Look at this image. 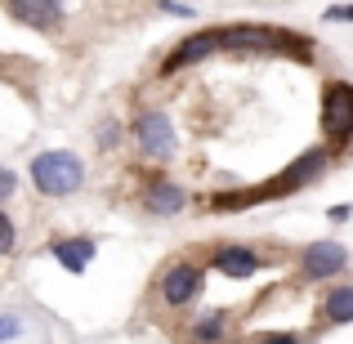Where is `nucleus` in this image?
I'll list each match as a JSON object with an SVG mask.
<instances>
[{
	"label": "nucleus",
	"instance_id": "nucleus-12",
	"mask_svg": "<svg viewBox=\"0 0 353 344\" xmlns=\"http://www.w3.org/2000/svg\"><path fill=\"white\" fill-rule=\"evenodd\" d=\"M224 313H206V318H197V322H192V327H188V340L192 344H219V340H224Z\"/></svg>",
	"mask_w": 353,
	"mask_h": 344
},
{
	"label": "nucleus",
	"instance_id": "nucleus-10",
	"mask_svg": "<svg viewBox=\"0 0 353 344\" xmlns=\"http://www.w3.org/2000/svg\"><path fill=\"white\" fill-rule=\"evenodd\" d=\"M143 206L152 210V215H179L183 206H188V192L179 188V183H152V188L143 192Z\"/></svg>",
	"mask_w": 353,
	"mask_h": 344
},
{
	"label": "nucleus",
	"instance_id": "nucleus-18",
	"mask_svg": "<svg viewBox=\"0 0 353 344\" xmlns=\"http://www.w3.org/2000/svg\"><path fill=\"white\" fill-rule=\"evenodd\" d=\"M117 139H121V125H117V121H108V125L99 130V148H112Z\"/></svg>",
	"mask_w": 353,
	"mask_h": 344
},
{
	"label": "nucleus",
	"instance_id": "nucleus-9",
	"mask_svg": "<svg viewBox=\"0 0 353 344\" xmlns=\"http://www.w3.org/2000/svg\"><path fill=\"white\" fill-rule=\"evenodd\" d=\"M50 255L59 259L68 273H85V264L94 259V237H54Z\"/></svg>",
	"mask_w": 353,
	"mask_h": 344
},
{
	"label": "nucleus",
	"instance_id": "nucleus-14",
	"mask_svg": "<svg viewBox=\"0 0 353 344\" xmlns=\"http://www.w3.org/2000/svg\"><path fill=\"white\" fill-rule=\"evenodd\" d=\"M14 219L5 215V210H0V255H9V250H14Z\"/></svg>",
	"mask_w": 353,
	"mask_h": 344
},
{
	"label": "nucleus",
	"instance_id": "nucleus-19",
	"mask_svg": "<svg viewBox=\"0 0 353 344\" xmlns=\"http://www.w3.org/2000/svg\"><path fill=\"white\" fill-rule=\"evenodd\" d=\"M14 188H18L14 170H5V165H0V201H5V197H14Z\"/></svg>",
	"mask_w": 353,
	"mask_h": 344
},
{
	"label": "nucleus",
	"instance_id": "nucleus-3",
	"mask_svg": "<svg viewBox=\"0 0 353 344\" xmlns=\"http://www.w3.org/2000/svg\"><path fill=\"white\" fill-rule=\"evenodd\" d=\"M322 130H327L331 148H345L353 139V85L331 81L322 90Z\"/></svg>",
	"mask_w": 353,
	"mask_h": 344
},
{
	"label": "nucleus",
	"instance_id": "nucleus-11",
	"mask_svg": "<svg viewBox=\"0 0 353 344\" xmlns=\"http://www.w3.org/2000/svg\"><path fill=\"white\" fill-rule=\"evenodd\" d=\"M353 322V286H336L322 300V327H349Z\"/></svg>",
	"mask_w": 353,
	"mask_h": 344
},
{
	"label": "nucleus",
	"instance_id": "nucleus-13",
	"mask_svg": "<svg viewBox=\"0 0 353 344\" xmlns=\"http://www.w3.org/2000/svg\"><path fill=\"white\" fill-rule=\"evenodd\" d=\"M27 336H32L27 313H18V309H5V313H0V344H18V340H27Z\"/></svg>",
	"mask_w": 353,
	"mask_h": 344
},
{
	"label": "nucleus",
	"instance_id": "nucleus-7",
	"mask_svg": "<svg viewBox=\"0 0 353 344\" xmlns=\"http://www.w3.org/2000/svg\"><path fill=\"white\" fill-rule=\"evenodd\" d=\"M5 9L36 32H54L63 23V0H5Z\"/></svg>",
	"mask_w": 353,
	"mask_h": 344
},
{
	"label": "nucleus",
	"instance_id": "nucleus-15",
	"mask_svg": "<svg viewBox=\"0 0 353 344\" xmlns=\"http://www.w3.org/2000/svg\"><path fill=\"white\" fill-rule=\"evenodd\" d=\"M250 344H300V336H291V331H259Z\"/></svg>",
	"mask_w": 353,
	"mask_h": 344
},
{
	"label": "nucleus",
	"instance_id": "nucleus-1",
	"mask_svg": "<svg viewBox=\"0 0 353 344\" xmlns=\"http://www.w3.org/2000/svg\"><path fill=\"white\" fill-rule=\"evenodd\" d=\"M327 161H331V148H309V152H300L291 165H286L277 179H268V183H259V188H250V192H237V197H215L210 206L215 210H241V206H250V201H273V197H291V192H300V188H309L313 179H318L322 170H327Z\"/></svg>",
	"mask_w": 353,
	"mask_h": 344
},
{
	"label": "nucleus",
	"instance_id": "nucleus-2",
	"mask_svg": "<svg viewBox=\"0 0 353 344\" xmlns=\"http://www.w3.org/2000/svg\"><path fill=\"white\" fill-rule=\"evenodd\" d=\"M81 179H85L81 156L59 152V148L32 156V183H36V192H45V197H72V192L81 188Z\"/></svg>",
	"mask_w": 353,
	"mask_h": 344
},
{
	"label": "nucleus",
	"instance_id": "nucleus-20",
	"mask_svg": "<svg viewBox=\"0 0 353 344\" xmlns=\"http://www.w3.org/2000/svg\"><path fill=\"white\" fill-rule=\"evenodd\" d=\"M349 215H353V206H331V210H327V219H331V224H345Z\"/></svg>",
	"mask_w": 353,
	"mask_h": 344
},
{
	"label": "nucleus",
	"instance_id": "nucleus-8",
	"mask_svg": "<svg viewBox=\"0 0 353 344\" xmlns=\"http://www.w3.org/2000/svg\"><path fill=\"white\" fill-rule=\"evenodd\" d=\"M210 264H215V273H224V277H255L259 268H264V259L255 255V250H246V246H219L215 255H210Z\"/></svg>",
	"mask_w": 353,
	"mask_h": 344
},
{
	"label": "nucleus",
	"instance_id": "nucleus-17",
	"mask_svg": "<svg viewBox=\"0 0 353 344\" xmlns=\"http://www.w3.org/2000/svg\"><path fill=\"white\" fill-rule=\"evenodd\" d=\"M157 9H161V14H174V18H192V9L179 5V0H157Z\"/></svg>",
	"mask_w": 353,
	"mask_h": 344
},
{
	"label": "nucleus",
	"instance_id": "nucleus-4",
	"mask_svg": "<svg viewBox=\"0 0 353 344\" xmlns=\"http://www.w3.org/2000/svg\"><path fill=\"white\" fill-rule=\"evenodd\" d=\"M134 139H139L148 161H170L174 156V125L165 112H143L134 121Z\"/></svg>",
	"mask_w": 353,
	"mask_h": 344
},
{
	"label": "nucleus",
	"instance_id": "nucleus-16",
	"mask_svg": "<svg viewBox=\"0 0 353 344\" xmlns=\"http://www.w3.org/2000/svg\"><path fill=\"white\" fill-rule=\"evenodd\" d=\"M322 18H327V23H353V5H331Z\"/></svg>",
	"mask_w": 353,
	"mask_h": 344
},
{
	"label": "nucleus",
	"instance_id": "nucleus-5",
	"mask_svg": "<svg viewBox=\"0 0 353 344\" xmlns=\"http://www.w3.org/2000/svg\"><path fill=\"white\" fill-rule=\"evenodd\" d=\"M345 264H349V250L340 246V241H313L300 255V273L309 277V282H327V277L345 273Z\"/></svg>",
	"mask_w": 353,
	"mask_h": 344
},
{
	"label": "nucleus",
	"instance_id": "nucleus-6",
	"mask_svg": "<svg viewBox=\"0 0 353 344\" xmlns=\"http://www.w3.org/2000/svg\"><path fill=\"white\" fill-rule=\"evenodd\" d=\"M201 291V268L188 264V259H174L170 268L161 273V300L174 304V309H183V304H192Z\"/></svg>",
	"mask_w": 353,
	"mask_h": 344
}]
</instances>
